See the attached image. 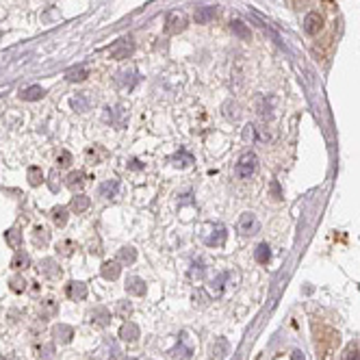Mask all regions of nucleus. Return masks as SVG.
Returning a JSON list of instances; mask_svg holds the SVG:
<instances>
[{
	"label": "nucleus",
	"mask_w": 360,
	"mask_h": 360,
	"mask_svg": "<svg viewBox=\"0 0 360 360\" xmlns=\"http://www.w3.org/2000/svg\"><path fill=\"white\" fill-rule=\"evenodd\" d=\"M72 161H74V158H72V154L68 152V150H63V152L56 156V163H59V167H70Z\"/></svg>",
	"instance_id": "ea45409f"
},
{
	"label": "nucleus",
	"mask_w": 360,
	"mask_h": 360,
	"mask_svg": "<svg viewBox=\"0 0 360 360\" xmlns=\"http://www.w3.org/2000/svg\"><path fill=\"white\" fill-rule=\"evenodd\" d=\"M87 76H89V68L87 66H76V68H72V70L66 72V78L70 83H81Z\"/></svg>",
	"instance_id": "412c9836"
},
{
	"label": "nucleus",
	"mask_w": 360,
	"mask_h": 360,
	"mask_svg": "<svg viewBox=\"0 0 360 360\" xmlns=\"http://www.w3.org/2000/svg\"><path fill=\"white\" fill-rule=\"evenodd\" d=\"M26 178H28V185L31 187H39L44 183V171H41V167H37V165H31L26 171Z\"/></svg>",
	"instance_id": "b1692460"
},
{
	"label": "nucleus",
	"mask_w": 360,
	"mask_h": 360,
	"mask_svg": "<svg viewBox=\"0 0 360 360\" xmlns=\"http://www.w3.org/2000/svg\"><path fill=\"white\" fill-rule=\"evenodd\" d=\"M215 16H217V11H215L213 5H202L198 7L196 13H193V20H196V24H211Z\"/></svg>",
	"instance_id": "6e6552de"
},
{
	"label": "nucleus",
	"mask_w": 360,
	"mask_h": 360,
	"mask_svg": "<svg viewBox=\"0 0 360 360\" xmlns=\"http://www.w3.org/2000/svg\"><path fill=\"white\" fill-rule=\"evenodd\" d=\"M66 185L70 187V189H81V187L85 185V171L83 169L72 171V174L66 178Z\"/></svg>",
	"instance_id": "a878e982"
},
{
	"label": "nucleus",
	"mask_w": 360,
	"mask_h": 360,
	"mask_svg": "<svg viewBox=\"0 0 360 360\" xmlns=\"http://www.w3.org/2000/svg\"><path fill=\"white\" fill-rule=\"evenodd\" d=\"M273 102H276V98H271V96L258 100V113H261L263 119H269L271 115H273V113H271V104H273Z\"/></svg>",
	"instance_id": "7c9ffc66"
},
{
	"label": "nucleus",
	"mask_w": 360,
	"mask_h": 360,
	"mask_svg": "<svg viewBox=\"0 0 360 360\" xmlns=\"http://www.w3.org/2000/svg\"><path fill=\"white\" fill-rule=\"evenodd\" d=\"M137 83H139V74H137V70H133V68H124L115 74V85H117L122 91H133Z\"/></svg>",
	"instance_id": "7ed1b4c3"
},
{
	"label": "nucleus",
	"mask_w": 360,
	"mask_h": 360,
	"mask_svg": "<svg viewBox=\"0 0 360 360\" xmlns=\"http://www.w3.org/2000/svg\"><path fill=\"white\" fill-rule=\"evenodd\" d=\"M169 161H171L174 167H189V165L193 163V156L183 150V152H176L174 156H169Z\"/></svg>",
	"instance_id": "bb28decb"
},
{
	"label": "nucleus",
	"mask_w": 360,
	"mask_h": 360,
	"mask_svg": "<svg viewBox=\"0 0 360 360\" xmlns=\"http://www.w3.org/2000/svg\"><path fill=\"white\" fill-rule=\"evenodd\" d=\"M126 360H133V358H126Z\"/></svg>",
	"instance_id": "49530a36"
},
{
	"label": "nucleus",
	"mask_w": 360,
	"mask_h": 360,
	"mask_svg": "<svg viewBox=\"0 0 360 360\" xmlns=\"http://www.w3.org/2000/svg\"><path fill=\"white\" fill-rule=\"evenodd\" d=\"M52 221L59 228H63L68 224V208H63V206H54L52 208Z\"/></svg>",
	"instance_id": "2f4dec72"
},
{
	"label": "nucleus",
	"mask_w": 360,
	"mask_h": 360,
	"mask_svg": "<svg viewBox=\"0 0 360 360\" xmlns=\"http://www.w3.org/2000/svg\"><path fill=\"white\" fill-rule=\"evenodd\" d=\"M52 334L59 343H70L72 336H74V328L68 326V323H59V326L52 328Z\"/></svg>",
	"instance_id": "f3484780"
},
{
	"label": "nucleus",
	"mask_w": 360,
	"mask_h": 360,
	"mask_svg": "<svg viewBox=\"0 0 360 360\" xmlns=\"http://www.w3.org/2000/svg\"><path fill=\"white\" fill-rule=\"evenodd\" d=\"M321 26H323V18L317 11H311L304 18V33L306 35H317L321 31Z\"/></svg>",
	"instance_id": "9d476101"
},
{
	"label": "nucleus",
	"mask_w": 360,
	"mask_h": 360,
	"mask_svg": "<svg viewBox=\"0 0 360 360\" xmlns=\"http://www.w3.org/2000/svg\"><path fill=\"white\" fill-rule=\"evenodd\" d=\"M230 31H232L234 37H239V39H243V41H250V39H252L250 28L243 24L241 20H232V22H230Z\"/></svg>",
	"instance_id": "aec40b11"
},
{
	"label": "nucleus",
	"mask_w": 360,
	"mask_h": 360,
	"mask_svg": "<svg viewBox=\"0 0 360 360\" xmlns=\"http://www.w3.org/2000/svg\"><path fill=\"white\" fill-rule=\"evenodd\" d=\"M128 167L135 169V171H139V169H143V165H141V161H137V158H133V161H128Z\"/></svg>",
	"instance_id": "c03bdc74"
},
{
	"label": "nucleus",
	"mask_w": 360,
	"mask_h": 360,
	"mask_svg": "<svg viewBox=\"0 0 360 360\" xmlns=\"http://www.w3.org/2000/svg\"><path fill=\"white\" fill-rule=\"evenodd\" d=\"M258 167V158L254 152H246L239 161H236L234 165V176L236 178H243V180H248L250 176H254V171Z\"/></svg>",
	"instance_id": "f257e3e1"
},
{
	"label": "nucleus",
	"mask_w": 360,
	"mask_h": 360,
	"mask_svg": "<svg viewBox=\"0 0 360 360\" xmlns=\"http://www.w3.org/2000/svg\"><path fill=\"white\" fill-rule=\"evenodd\" d=\"M5 239H7V246L13 248V250H20L22 248V232L18 228H11L5 232Z\"/></svg>",
	"instance_id": "5701e85b"
},
{
	"label": "nucleus",
	"mask_w": 360,
	"mask_h": 360,
	"mask_svg": "<svg viewBox=\"0 0 360 360\" xmlns=\"http://www.w3.org/2000/svg\"><path fill=\"white\" fill-rule=\"evenodd\" d=\"M226 236H228V232H226V226H221V224H217L213 228V234L211 236H206V246H215V248H221L226 243Z\"/></svg>",
	"instance_id": "9b49d317"
},
{
	"label": "nucleus",
	"mask_w": 360,
	"mask_h": 360,
	"mask_svg": "<svg viewBox=\"0 0 360 360\" xmlns=\"http://www.w3.org/2000/svg\"><path fill=\"white\" fill-rule=\"evenodd\" d=\"M28 265H31V256H28L26 252H18V254L11 258V269H16V271L26 269Z\"/></svg>",
	"instance_id": "cd10ccee"
},
{
	"label": "nucleus",
	"mask_w": 360,
	"mask_h": 360,
	"mask_svg": "<svg viewBox=\"0 0 360 360\" xmlns=\"http://www.w3.org/2000/svg\"><path fill=\"white\" fill-rule=\"evenodd\" d=\"M91 321H93V323H98V326H109V321H111V313L106 311V308H93V313H91Z\"/></svg>",
	"instance_id": "c85d7f7f"
},
{
	"label": "nucleus",
	"mask_w": 360,
	"mask_h": 360,
	"mask_svg": "<svg viewBox=\"0 0 360 360\" xmlns=\"http://www.w3.org/2000/svg\"><path fill=\"white\" fill-rule=\"evenodd\" d=\"M119 338L122 341H128V343H135L139 338V326L133 321H126L124 326L119 328Z\"/></svg>",
	"instance_id": "ddd939ff"
},
{
	"label": "nucleus",
	"mask_w": 360,
	"mask_h": 360,
	"mask_svg": "<svg viewBox=\"0 0 360 360\" xmlns=\"http://www.w3.org/2000/svg\"><path fill=\"white\" fill-rule=\"evenodd\" d=\"M187 28V18H185V13H180V11H169L167 13V18H165V33L167 35H178V33H183Z\"/></svg>",
	"instance_id": "39448f33"
},
{
	"label": "nucleus",
	"mask_w": 360,
	"mask_h": 360,
	"mask_svg": "<svg viewBox=\"0 0 360 360\" xmlns=\"http://www.w3.org/2000/svg\"><path fill=\"white\" fill-rule=\"evenodd\" d=\"M135 52V41L133 37H122L119 41H115V44L109 48V56L115 61H124L128 59Z\"/></svg>",
	"instance_id": "f03ea898"
},
{
	"label": "nucleus",
	"mask_w": 360,
	"mask_h": 360,
	"mask_svg": "<svg viewBox=\"0 0 360 360\" xmlns=\"http://www.w3.org/2000/svg\"><path fill=\"white\" fill-rule=\"evenodd\" d=\"M254 258H256V263H261V265H267L269 263V258H271V248L267 246V243H261L256 250H254Z\"/></svg>",
	"instance_id": "c756f323"
},
{
	"label": "nucleus",
	"mask_w": 360,
	"mask_h": 360,
	"mask_svg": "<svg viewBox=\"0 0 360 360\" xmlns=\"http://www.w3.org/2000/svg\"><path fill=\"white\" fill-rule=\"evenodd\" d=\"M48 187H50V191H52V193L59 191V187H61L59 169H52V171H50V176H48Z\"/></svg>",
	"instance_id": "f704fd0d"
},
{
	"label": "nucleus",
	"mask_w": 360,
	"mask_h": 360,
	"mask_svg": "<svg viewBox=\"0 0 360 360\" xmlns=\"http://www.w3.org/2000/svg\"><path fill=\"white\" fill-rule=\"evenodd\" d=\"M56 250H59V254L70 256V254H72V250H74V243H72V241H61L59 246H56Z\"/></svg>",
	"instance_id": "a19ab883"
},
{
	"label": "nucleus",
	"mask_w": 360,
	"mask_h": 360,
	"mask_svg": "<svg viewBox=\"0 0 360 360\" xmlns=\"http://www.w3.org/2000/svg\"><path fill=\"white\" fill-rule=\"evenodd\" d=\"M119 265H122L119 261H106V263L102 265V269H100L102 278H104V280H117V278H119V271H122Z\"/></svg>",
	"instance_id": "a211bd4d"
},
{
	"label": "nucleus",
	"mask_w": 360,
	"mask_h": 360,
	"mask_svg": "<svg viewBox=\"0 0 360 360\" xmlns=\"http://www.w3.org/2000/svg\"><path fill=\"white\" fill-rule=\"evenodd\" d=\"M33 239H35V243H37V246H46V243L50 241V232L44 228V226H37L33 230Z\"/></svg>",
	"instance_id": "473e14b6"
},
{
	"label": "nucleus",
	"mask_w": 360,
	"mask_h": 360,
	"mask_svg": "<svg viewBox=\"0 0 360 360\" xmlns=\"http://www.w3.org/2000/svg\"><path fill=\"white\" fill-rule=\"evenodd\" d=\"M254 131H256V128L252 126V124H248L246 131H243V139H246V141H248V139H254Z\"/></svg>",
	"instance_id": "37998d69"
},
{
	"label": "nucleus",
	"mask_w": 360,
	"mask_h": 360,
	"mask_svg": "<svg viewBox=\"0 0 360 360\" xmlns=\"http://www.w3.org/2000/svg\"><path fill=\"white\" fill-rule=\"evenodd\" d=\"M26 280L22 278V276H13L11 280H9V286H11V291H16V293H22V291H26Z\"/></svg>",
	"instance_id": "72a5a7b5"
},
{
	"label": "nucleus",
	"mask_w": 360,
	"mask_h": 360,
	"mask_svg": "<svg viewBox=\"0 0 360 360\" xmlns=\"http://www.w3.org/2000/svg\"><path fill=\"white\" fill-rule=\"evenodd\" d=\"M37 269H39L41 276H44V278H50V280H54V278H59V276H61V267L56 265L54 258H44V261H39Z\"/></svg>",
	"instance_id": "0eeeda50"
},
{
	"label": "nucleus",
	"mask_w": 360,
	"mask_h": 360,
	"mask_svg": "<svg viewBox=\"0 0 360 360\" xmlns=\"http://www.w3.org/2000/svg\"><path fill=\"white\" fill-rule=\"evenodd\" d=\"M345 360H360V345L351 343L347 351H345Z\"/></svg>",
	"instance_id": "58836bf2"
},
{
	"label": "nucleus",
	"mask_w": 360,
	"mask_h": 360,
	"mask_svg": "<svg viewBox=\"0 0 360 360\" xmlns=\"http://www.w3.org/2000/svg\"><path fill=\"white\" fill-rule=\"evenodd\" d=\"M146 280H141V278H137V276H133V278H128L126 280V291L131 293V295H137V297H141V295H146Z\"/></svg>",
	"instance_id": "4468645a"
},
{
	"label": "nucleus",
	"mask_w": 360,
	"mask_h": 360,
	"mask_svg": "<svg viewBox=\"0 0 360 360\" xmlns=\"http://www.w3.org/2000/svg\"><path fill=\"white\" fill-rule=\"evenodd\" d=\"M0 37H3V33H0Z\"/></svg>",
	"instance_id": "de8ad7c7"
},
{
	"label": "nucleus",
	"mask_w": 360,
	"mask_h": 360,
	"mask_svg": "<svg viewBox=\"0 0 360 360\" xmlns=\"http://www.w3.org/2000/svg\"><path fill=\"white\" fill-rule=\"evenodd\" d=\"M115 313H117L119 317H128V315L133 313V304H131V302H126V299H122V302H117Z\"/></svg>",
	"instance_id": "4c0bfd02"
},
{
	"label": "nucleus",
	"mask_w": 360,
	"mask_h": 360,
	"mask_svg": "<svg viewBox=\"0 0 360 360\" xmlns=\"http://www.w3.org/2000/svg\"><path fill=\"white\" fill-rule=\"evenodd\" d=\"M56 313H59V304H56L54 299H44L39 306V315L41 319H52V317H56Z\"/></svg>",
	"instance_id": "4be33fe9"
},
{
	"label": "nucleus",
	"mask_w": 360,
	"mask_h": 360,
	"mask_svg": "<svg viewBox=\"0 0 360 360\" xmlns=\"http://www.w3.org/2000/svg\"><path fill=\"white\" fill-rule=\"evenodd\" d=\"M91 104H93V98H91L89 91H81V93H76V96L72 98V109L78 111V113L89 111Z\"/></svg>",
	"instance_id": "1a4fd4ad"
},
{
	"label": "nucleus",
	"mask_w": 360,
	"mask_h": 360,
	"mask_svg": "<svg viewBox=\"0 0 360 360\" xmlns=\"http://www.w3.org/2000/svg\"><path fill=\"white\" fill-rule=\"evenodd\" d=\"M44 96H46V89L39 87V85H31V87L20 91V98L26 100V102H35V100H41Z\"/></svg>",
	"instance_id": "2eb2a0df"
},
{
	"label": "nucleus",
	"mask_w": 360,
	"mask_h": 360,
	"mask_svg": "<svg viewBox=\"0 0 360 360\" xmlns=\"http://www.w3.org/2000/svg\"><path fill=\"white\" fill-rule=\"evenodd\" d=\"M293 360H304V356H302L299 351H293Z\"/></svg>",
	"instance_id": "a18cd8bd"
},
{
	"label": "nucleus",
	"mask_w": 360,
	"mask_h": 360,
	"mask_svg": "<svg viewBox=\"0 0 360 360\" xmlns=\"http://www.w3.org/2000/svg\"><path fill=\"white\" fill-rule=\"evenodd\" d=\"M236 230H239L243 236H252L261 230V221L256 219L254 213H243L239 217V221H236Z\"/></svg>",
	"instance_id": "20e7f679"
},
{
	"label": "nucleus",
	"mask_w": 360,
	"mask_h": 360,
	"mask_svg": "<svg viewBox=\"0 0 360 360\" xmlns=\"http://www.w3.org/2000/svg\"><path fill=\"white\" fill-rule=\"evenodd\" d=\"M224 115H226V117L228 119H232V122H236V119H239V106H236L234 102H226L224 104Z\"/></svg>",
	"instance_id": "c9c22d12"
},
{
	"label": "nucleus",
	"mask_w": 360,
	"mask_h": 360,
	"mask_svg": "<svg viewBox=\"0 0 360 360\" xmlns=\"http://www.w3.org/2000/svg\"><path fill=\"white\" fill-rule=\"evenodd\" d=\"M52 354H54V347H52V345H44V347L39 349L41 360H52Z\"/></svg>",
	"instance_id": "79ce46f5"
},
{
	"label": "nucleus",
	"mask_w": 360,
	"mask_h": 360,
	"mask_svg": "<svg viewBox=\"0 0 360 360\" xmlns=\"http://www.w3.org/2000/svg\"><path fill=\"white\" fill-rule=\"evenodd\" d=\"M224 351H226V341H224V338H219L217 345H213V347H211V356L215 360H219V358H224Z\"/></svg>",
	"instance_id": "e433bc0d"
},
{
	"label": "nucleus",
	"mask_w": 360,
	"mask_h": 360,
	"mask_svg": "<svg viewBox=\"0 0 360 360\" xmlns=\"http://www.w3.org/2000/svg\"><path fill=\"white\" fill-rule=\"evenodd\" d=\"M89 204H91V200H89L87 196H83V193H78V196L72 198V202H70V211H74L76 215H81V213L87 211Z\"/></svg>",
	"instance_id": "6ab92c4d"
},
{
	"label": "nucleus",
	"mask_w": 360,
	"mask_h": 360,
	"mask_svg": "<svg viewBox=\"0 0 360 360\" xmlns=\"http://www.w3.org/2000/svg\"><path fill=\"white\" fill-rule=\"evenodd\" d=\"M100 196L102 198H117V193H119V180H115V178H111V180H104L102 185H100Z\"/></svg>",
	"instance_id": "dca6fc26"
},
{
	"label": "nucleus",
	"mask_w": 360,
	"mask_h": 360,
	"mask_svg": "<svg viewBox=\"0 0 360 360\" xmlns=\"http://www.w3.org/2000/svg\"><path fill=\"white\" fill-rule=\"evenodd\" d=\"M66 293H68V297H70V299L81 302V299L87 297V284H85V282H76V280H74V282H70V284H68Z\"/></svg>",
	"instance_id": "f8f14e48"
},
{
	"label": "nucleus",
	"mask_w": 360,
	"mask_h": 360,
	"mask_svg": "<svg viewBox=\"0 0 360 360\" xmlns=\"http://www.w3.org/2000/svg\"><path fill=\"white\" fill-rule=\"evenodd\" d=\"M117 261H119L122 265H133V263L137 261V250L131 248V246L122 248V250L117 252Z\"/></svg>",
	"instance_id": "393cba45"
},
{
	"label": "nucleus",
	"mask_w": 360,
	"mask_h": 360,
	"mask_svg": "<svg viewBox=\"0 0 360 360\" xmlns=\"http://www.w3.org/2000/svg\"><path fill=\"white\" fill-rule=\"evenodd\" d=\"M104 119L109 122V124L117 126V128H124V126H126V119H128V113H126V109H124L122 104L109 106V109H106V113H104Z\"/></svg>",
	"instance_id": "423d86ee"
}]
</instances>
